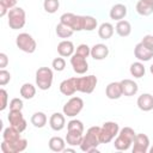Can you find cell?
I'll use <instances>...</instances> for the list:
<instances>
[{
    "instance_id": "836d02e7",
    "label": "cell",
    "mask_w": 153,
    "mask_h": 153,
    "mask_svg": "<svg viewBox=\"0 0 153 153\" xmlns=\"http://www.w3.org/2000/svg\"><path fill=\"white\" fill-rule=\"evenodd\" d=\"M43 7H44V11L48 12V13H55L59 7H60V2L59 0H44L43 2Z\"/></svg>"
},
{
    "instance_id": "e575fe53",
    "label": "cell",
    "mask_w": 153,
    "mask_h": 153,
    "mask_svg": "<svg viewBox=\"0 0 153 153\" xmlns=\"http://www.w3.org/2000/svg\"><path fill=\"white\" fill-rule=\"evenodd\" d=\"M67 130L68 131H79L84 133V124L79 120H72L67 123Z\"/></svg>"
},
{
    "instance_id": "603a6c76",
    "label": "cell",
    "mask_w": 153,
    "mask_h": 153,
    "mask_svg": "<svg viewBox=\"0 0 153 153\" xmlns=\"http://www.w3.org/2000/svg\"><path fill=\"white\" fill-rule=\"evenodd\" d=\"M136 12L141 16H149L153 13V1L151 0H139L136 4Z\"/></svg>"
},
{
    "instance_id": "2e32d148",
    "label": "cell",
    "mask_w": 153,
    "mask_h": 153,
    "mask_svg": "<svg viewBox=\"0 0 153 153\" xmlns=\"http://www.w3.org/2000/svg\"><path fill=\"white\" fill-rule=\"evenodd\" d=\"M76 91V78H68L60 84V92L65 96H72Z\"/></svg>"
},
{
    "instance_id": "ba28073f",
    "label": "cell",
    "mask_w": 153,
    "mask_h": 153,
    "mask_svg": "<svg viewBox=\"0 0 153 153\" xmlns=\"http://www.w3.org/2000/svg\"><path fill=\"white\" fill-rule=\"evenodd\" d=\"M97 76L86 75L76 78V90L82 93H92L97 86Z\"/></svg>"
},
{
    "instance_id": "7c38bea8",
    "label": "cell",
    "mask_w": 153,
    "mask_h": 153,
    "mask_svg": "<svg viewBox=\"0 0 153 153\" xmlns=\"http://www.w3.org/2000/svg\"><path fill=\"white\" fill-rule=\"evenodd\" d=\"M149 148V139L146 134H136L133 141V153H146Z\"/></svg>"
},
{
    "instance_id": "ffe728a7",
    "label": "cell",
    "mask_w": 153,
    "mask_h": 153,
    "mask_svg": "<svg viewBox=\"0 0 153 153\" xmlns=\"http://www.w3.org/2000/svg\"><path fill=\"white\" fill-rule=\"evenodd\" d=\"M108 55H109V48L103 43L94 44L91 48V56L94 60H104Z\"/></svg>"
},
{
    "instance_id": "484cf974",
    "label": "cell",
    "mask_w": 153,
    "mask_h": 153,
    "mask_svg": "<svg viewBox=\"0 0 153 153\" xmlns=\"http://www.w3.org/2000/svg\"><path fill=\"white\" fill-rule=\"evenodd\" d=\"M84 137V133H79V131H68L67 130V135H66V142L69 146H80L81 141Z\"/></svg>"
},
{
    "instance_id": "7dc6e473",
    "label": "cell",
    "mask_w": 153,
    "mask_h": 153,
    "mask_svg": "<svg viewBox=\"0 0 153 153\" xmlns=\"http://www.w3.org/2000/svg\"><path fill=\"white\" fill-rule=\"evenodd\" d=\"M151 1H153V0H151Z\"/></svg>"
},
{
    "instance_id": "5b68a950",
    "label": "cell",
    "mask_w": 153,
    "mask_h": 153,
    "mask_svg": "<svg viewBox=\"0 0 153 153\" xmlns=\"http://www.w3.org/2000/svg\"><path fill=\"white\" fill-rule=\"evenodd\" d=\"M16 44L22 51L27 53V54H32L37 48V44H36V41L33 39V37L26 32H22L17 36Z\"/></svg>"
},
{
    "instance_id": "9c48e42d",
    "label": "cell",
    "mask_w": 153,
    "mask_h": 153,
    "mask_svg": "<svg viewBox=\"0 0 153 153\" xmlns=\"http://www.w3.org/2000/svg\"><path fill=\"white\" fill-rule=\"evenodd\" d=\"M84 108V100L80 97H72L62 108L65 116L74 117L76 116Z\"/></svg>"
},
{
    "instance_id": "b9f144b4",
    "label": "cell",
    "mask_w": 153,
    "mask_h": 153,
    "mask_svg": "<svg viewBox=\"0 0 153 153\" xmlns=\"http://www.w3.org/2000/svg\"><path fill=\"white\" fill-rule=\"evenodd\" d=\"M141 43H142L145 47H147L148 49L153 50V35H146V36H143Z\"/></svg>"
},
{
    "instance_id": "3957f363",
    "label": "cell",
    "mask_w": 153,
    "mask_h": 153,
    "mask_svg": "<svg viewBox=\"0 0 153 153\" xmlns=\"http://www.w3.org/2000/svg\"><path fill=\"white\" fill-rule=\"evenodd\" d=\"M8 26L12 30H19L25 25L26 14L22 7H13L8 11Z\"/></svg>"
},
{
    "instance_id": "f6af8a7d",
    "label": "cell",
    "mask_w": 153,
    "mask_h": 153,
    "mask_svg": "<svg viewBox=\"0 0 153 153\" xmlns=\"http://www.w3.org/2000/svg\"><path fill=\"white\" fill-rule=\"evenodd\" d=\"M149 71H151V73H152V74H153V63H152V65H151V67H149Z\"/></svg>"
},
{
    "instance_id": "5bb4252c",
    "label": "cell",
    "mask_w": 153,
    "mask_h": 153,
    "mask_svg": "<svg viewBox=\"0 0 153 153\" xmlns=\"http://www.w3.org/2000/svg\"><path fill=\"white\" fill-rule=\"evenodd\" d=\"M134 55L139 61H149L153 57V50L148 49L140 42L134 48Z\"/></svg>"
},
{
    "instance_id": "83f0119b",
    "label": "cell",
    "mask_w": 153,
    "mask_h": 153,
    "mask_svg": "<svg viewBox=\"0 0 153 153\" xmlns=\"http://www.w3.org/2000/svg\"><path fill=\"white\" fill-rule=\"evenodd\" d=\"M19 92H20V96L24 99H32L36 94V87L30 82H25V84L22 85Z\"/></svg>"
},
{
    "instance_id": "9a60e30c",
    "label": "cell",
    "mask_w": 153,
    "mask_h": 153,
    "mask_svg": "<svg viewBox=\"0 0 153 153\" xmlns=\"http://www.w3.org/2000/svg\"><path fill=\"white\" fill-rule=\"evenodd\" d=\"M49 126L53 130L55 131H60L65 128L66 126V118H65V114L61 112H54L50 118H49Z\"/></svg>"
},
{
    "instance_id": "60d3db41",
    "label": "cell",
    "mask_w": 153,
    "mask_h": 153,
    "mask_svg": "<svg viewBox=\"0 0 153 153\" xmlns=\"http://www.w3.org/2000/svg\"><path fill=\"white\" fill-rule=\"evenodd\" d=\"M0 99H1V104H0V110L4 111L7 108V99H8V94L7 91L5 88L0 90Z\"/></svg>"
},
{
    "instance_id": "ee69618b",
    "label": "cell",
    "mask_w": 153,
    "mask_h": 153,
    "mask_svg": "<svg viewBox=\"0 0 153 153\" xmlns=\"http://www.w3.org/2000/svg\"><path fill=\"white\" fill-rule=\"evenodd\" d=\"M63 152H66V153H67V152H74V149H73V148H65Z\"/></svg>"
},
{
    "instance_id": "ac0fdd59",
    "label": "cell",
    "mask_w": 153,
    "mask_h": 153,
    "mask_svg": "<svg viewBox=\"0 0 153 153\" xmlns=\"http://www.w3.org/2000/svg\"><path fill=\"white\" fill-rule=\"evenodd\" d=\"M136 104L142 111H151L153 109V96L151 93H142L139 96Z\"/></svg>"
},
{
    "instance_id": "277c9868",
    "label": "cell",
    "mask_w": 153,
    "mask_h": 153,
    "mask_svg": "<svg viewBox=\"0 0 153 153\" xmlns=\"http://www.w3.org/2000/svg\"><path fill=\"white\" fill-rule=\"evenodd\" d=\"M53 71L49 67H41L36 71V85L39 90H49L53 84Z\"/></svg>"
},
{
    "instance_id": "8d00e7d4",
    "label": "cell",
    "mask_w": 153,
    "mask_h": 153,
    "mask_svg": "<svg viewBox=\"0 0 153 153\" xmlns=\"http://www.w3.org/2000/svg\"><path fill=\"white\" fill-rule=\"evenodd\" d=\"M51 66H53V68L55 71L62 72L65 69V67H66V61H65L63 57H55L53 60V62H51Z\"/></svg>"
},
{
    "instance_id": "7bdbcfd3",
    "label": "cell",
    "mask_w": 153,
    "mask_h": 153,
    "mask_svg": "<svg viewBox=\"0 0 153 153\" xmlns=\"http://www.w3.org/2000/svg\"><path fill=\"white\" fill-rule=\"evenodd\" d=\"M8 63V57L5 53H0V68L4 69Z\"/></svg>"
},
{
    "instance_id": "f35d334b",
    "label": "cell",
    "mask_w": 153,
    "mask_h": 153,
    "mask_svg": "<svg viewBox=\"0 0 153 153\" xmlns=\"http://www.w3.org/2000/svg\"><path fill=\"white\" fill-rule=\"evenodd\" d=\"M75 54L81 55V56H84V57H87L88 55H91V48H90L87 44H80V45L76 47Z\"/></svg>"
},
{
    "instance_id": "30bf717a",
    "label": "cell",
    "mask_w": 153,
    "mask_h": 153,
    "mask_svg": "<svg viewBox=\"0 0 153 153\" xmlns=\"http://www.w3.org/2000/svg\"><path fill=\"white\" fill-rule=\"evenodd\" d=\"M26 147H27V141L26 139H23V137H20L18 141L12 142V143L5 140H2L1 142V151L4 153H19V152L25 151Z\"/></svg>"
},
{
    "instance_id": "e0dca14e",
    "label": "cell",
    "mask_w": 153,
    "mask_h": 153,
    "mask_svg": "<svg viewBox=\"0 0 153 153\" xmlns=\"http://www.w3.org/2000/svg\"><path fill=\"white\" fill-rule=\"evenodd\" d=\"M105 94H106V97L109 99H118V98H121L123 96L121 82H117V81L110 82L105 88Z\"/></svg>"
},
{
    "instance_id": "74e56055",
    "label": "cell",
    "mask_w": 153,
    "mask_h": 153,
    "mask_svg": "<svg viewBox=\"0 0 153 153\" xmlns=\"http://www.w3.org/2000/svg\"><path fill=\"white\" fill-rule=\"evenodd\" d=\"M23 106H24L23 100L19 99V98H13L10 102V110L11 111H22Z\"/></svg>"
},
{
    "instance_id": "4fadbf2b",
    "label": "cell",
    "mask_w": 153,
    "mask_h": 153,
    "mask_svg": "<svg viewBox=\"0 0 153 153\" xmlns=\"http://www.w3.org/2000/svg\"><path fill=\"white\" fill-rule=\"evenodd\" d=\"M71 65L73 67V71L76 74H85L88 71V63L86 61V57L78 55L75 53L71 57Z\"/></svg>"
},
{
    "instance_id": "d6a6232c",
    "label": "cell",
    "mask_w": 153,
    "mask_h": 153,
    "mask_svg": "<svg viewBox=\"0 0 153 153\" xmlns=\"http://www.w3.org/2000/svg\"><path fill=\"white\" fill-rule=\"evenodd\" d=\"M18 0H0V17H4L8 11L16 7Z\"/></svg>"
},
{
    "instance_id": "f546056e",
    "label": "cell",
    "mask_w": 153,
    "mask_h": 153,
    "mask_svg": "<svg viewBox=\"0 0 153 153\" xmlns=\"http://www.w3.org/2000/svg\"><path fill=\"white\" fill-rule=\"evenodd\" d=\"M31 123L36 128H43L47 124V116L42 111H37L31 116Z\"/></svg>"
},
{
    "instance_id": "6da1fadb",
    "label": "cell",
    "mask_w": 153,
    "mask_h": 153,
    "mask_svg": "<svg viewBox=\"0 0 153 153\" xmlns=\"http://www.w3.org/2000/svg\"><path fill=\"white\" fill-rule=\"evenodd\" d=\"M100 145V127H90L82 137L80 148L84 152H98L97 147Z\"/></svg>"
},
{
    "instance_id": "44dd1931",
    "label": "cell",
    "mask_w": 153,
    "mask_h": 153,
    "mask_svg": "<svg viewBox=\"0 0 153 153\" xmlns=\"http://www.w3.org/2000/svg\"><path fill=\"white\" fill-rule=\"evenodd\" d=\"M57 53L62 57H69L74 54V44L71 41H61L57 44Z\"/></svg>"
},
{
    "instance_id": "8992f818",
    "label": "cell",
    "mask_w": 153,
    "mask_h": 153,
    "mask_svg": "<svg viewBox=\"0 0 153 153\" xmlns=\"http://www.w3.org/2000/svg\"><path fill=\"white\" fill-rule=\"evenodd\" d=\"M120 127L116 122H105L100 127V143H109L115 136H117Z\"/></svg>"
},
{
    "instance_id": "7a4b0ae2",
    "label": "cell",
    "mask_w": 153,
    "mask_h": 153,
    "mask_svg": "<svg viewBox=\"0 0 153 153\" xmlns=\"http://www.w3.org/2000/svg\"><path fill=\"white\" fill-rule=\"evenodd\" d=\"M135 131L133 128L130 127H124L122 128L116 139H115V142H114V146L117 151H127L131 145H133V141L135 139Z\"/></svg>"
},
{
    "instance_id": "bcb514c9",
    "label": "cell",
    "mask_w": 153,
    "mask_h": 153,
    "mask_svg": "<svg viewBox=\"0 0 153 153\" xmlns=\"http://www.w3.org/2000/svg\"><path fill=\"white\" fill-rule=\"evenodd\" d=\"M148 151H149V153H153V146L151 148H148Z\"/></svg>"
},
{
    "instance_id": "4316f807",
    "label": "cell",
    "mask_w": 153,
    "mask_h": 153,
    "mask_svg": "<svg viewBox=\"0 0 153 153\" xmlns=\"http://www.w3.org/2000/svg\"><path fill=\"white\" fill-rule=\"evenodd\" d=\"M114 35V26L110 23H103L98 27V36L102 39H109Z\"/></svg>"
},
{
    "instance_id": "52a82bcc",
    "label": "cell",
    "mask_w": 153,
    "mask_h": 153,
    "mask_svg": "<svg viewBox=\"0 0 153 153\" xmlns=\"http://www.w3.org/2000/svg\"><path fill=\"white\" fill-rule=\"evenodd\" d=\"M60 22L69 26L73 31L84 30V16H76L74 13H63L60 17Z\"/></svg>"
},
{
    "instance_id": "d4e9b609",
    "label": "cell",
    "mask_w": 153,
    "mask_h": 153,
    "mask_svg": "<svg viewBox=\"0 0 153 153\" xmlns=\"http://www.w3.org/2000/svg\"><path fill=\"white\" fill-rule=\"evenodd\" d=\"M115 29H116L117 35L121 36V37H127L131 32V25H130V23L128 20H124V19L118 20Z\"/></svg>"
},
{
    "instance_id": "d6986e66",
    "label": "cell",
    "mask_w": 153,
    "mask_h": 153,
    "mask_svg": "<svg viewBox=\"0 0 153 153\" xmlns=\"http://www.w3.org/2000/svg\"><path fill=\"white\" fill-rule=\"evenodd\" d=\"M120 82H121V86H122L123 96L131 97V96L136 94V92L139 90V86H137V84L134 80H131V79H123Z\"/></svg>"
},
{
    "instance_id": "d590c367",
    "label": "cell",
    "mask_w": 153,
    "mask_h": 153,
    "mask_svg": "<svg viewBox=\"0 0 153 153\" xmlns=\"http://www.w3.org/2000/svg\"><path fill=\"white\" fill-rule=\"evenodd\" d=\"M97 27V19L91 16H84V30L93 31Z\"/></svg>"
},
{
    "instance_id": "ab89813d",
    "label": "cell",
    "mask_w": 153,
    "mask_h": 153,
    "mask_svg": "<svg viewBox=\"0 0 153 153\" xmlns=\"http://www.w3.org/2000/svg\"><path fill=\"white\" fill-rule=\"evenodd\" d=\"M11 80V74L10 72H7L5 68L0 71V85L1 86H5L6 84H8Z\"/></svg>"
},
{
    "instance_id": "7402d4cb",
    "label": "cell",
    "mask_w": 153,
    "mask_h": 153,
    "mask_svg": "<svg viewBox=\"0 0 153 153\" xmlns=\"http://www.w3.org/2000/svg\"><path fill=\"white\" fill-rule=\"evenodd\" d=\"M110 18L114 20H122L127 16V7L123 4H116L110 10Z\"/></svg>"
},
{
    "instance_id": "1f68e13d",
    "label": "cell",
    "mask_w": 153,
    "mask_h": 153,
    "mask_svg": "<svg viewBox=\"0 0 153 153\" xmlns=\"http://www.w3.org/2000/svg\"><path fill=\"white\" fill-rule=\"evenodd\" d=\"M73 30L69 27V26H67V25H65L63 23H59L57 25H56V35L60 37V38H68V37H71L72 35H73Z\"/></svg>"
},
{
    "instance_id": "f1b7e54d",
    "label": "cell",
    "mask_w": 153,
    "mask_h": 153,
    "mask_svg": "<svg viewBox=\"0 0 153 153\" xmlns=\"http://www.w3.org/2000/svg\"><path fill=\"white\" fill-rule=\"evenodd\" d=\"M49 148L53 151V152H63L65 149V140L60 136H53L50 140H49Z\"/></svg>"
},
{
    "instance_id": "cb8c5ba5",
    "label": "cell",
    "mask_w": 153,
    "mask_h": 153,
    "mask_svg": "<svg viewBox=\"0 0 153 153\" xmlns=\"http://www.w3.org/2000/svg\"><path fill=\"white\" fill-rule=\"evenodd\" d=\"M20 137H22V136H20V131H18V130H17L14 127H12V126L5 128V130L2 131V140L7 141V142H10V143L18 141Z\"/></svg>"
},
{
    "instance_id": "4dcf8cb0",
    "label": "cell",
    "mask_w": 153,
    "mask_h": 153,
    "mask_svg": "<svg viewBox=\"0 0 153 153\" xmlns=\"http://www.w3.org/2000/svg\"><path fill=\"white\" fill-rule=\"evenodd\" d=\"M129 72L134 78H142L146 73V69H145V66L140 61H137V62H134L130 65Z\"/></svg>"
},
{
    "instance_id": "8fae6325",
    "label": "cell",
    "mask_w": 153,
    "mask_h": 153,
    "mask_svg": "<svg viewBox=\"0 0 153 153\" xmlns=\"http://www.w3.org/2000/svg\"><path fill=\"white\" fill-rule=\"evenodd\" d=\"M7 118H8L10 126L14 127L18 131L23 133L26 129V121H25L22 111H11L10 110V114H8Z\"/></svg>"
}]
</instances>
